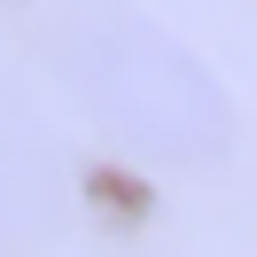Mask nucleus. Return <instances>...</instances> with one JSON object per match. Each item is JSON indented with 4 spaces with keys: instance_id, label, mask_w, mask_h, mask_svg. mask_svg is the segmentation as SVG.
<instances>
[{
    "instance_id": "f257e3e1",
    "label": "nucleus",
    "mask_w": 257,
    "mask_h": 257,
    "mask_svg": "<svg viewBox=\"0 0 257 257\" xmlns=\"http://www.w3.org/2000/svg\"><path fill=\"white\" fill-rule=\"evenodd\" d=\"M78 86L94 101V117L148 164H210L234 141V109H226L218 78L187 47H172L156 32H101V39H86Z\"/></svg>"
}]
</instances>
